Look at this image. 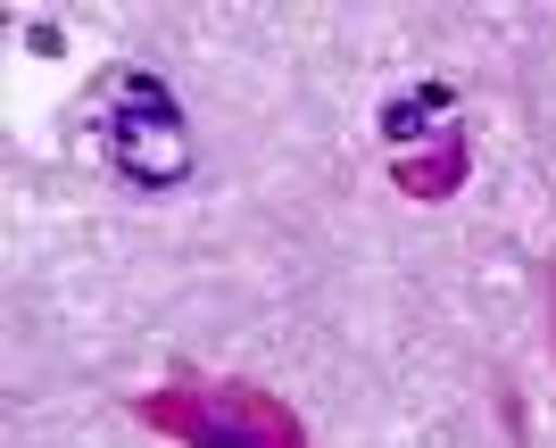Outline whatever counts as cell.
I'll return each mask as SVG.
<instances>
[{
  "label": "cell",
  "instance_id": "5",
  "mask_svg": "<svg viewBox=\"0 0 556 448\" xmlns=\"http://www.w3.org/2000/svg\"><path fill=\"white\" fill-rule=\"evenodd\" d=\"M548 349H556V266H548Z\"/></svg>",
  "mask_w": 556,
  "mask_h": 448
},
{
  "label": "cell",
  "instance_id": "2",
  "mask_svg": "<svg viewBox=\"0 0 556 448\" xmlns=\"http://www.w3.org/2000/svg\"><path fill=\"white\" fill-rule=\"evenodd\" d=\"M100 142L109 166L134 191H175L191 175V133H184V100L166 92L150 67H116L109 75V108H100Z\"/></svg>",
  "mask_w": 556,
  "mask_h": 448
},
{
  "label": "cell",
  "instance_id": "1",
  "mask_svg": "<svg viewBox=\"0 0 556 448\" xmlns=\"http://www.w3.org/2000/svg\"><path fill=\"white\" fill-rule=\"evenodd\" d=\"M125 415L175 448H316L300 407L250 374H191V366H175L159 391H134Z\"/></svg>",
  "mask_w": 556,
  "mask_h": 448
},
{
  "label": "cell",
  "instance_id": "3",
  "mask_svg": "<svg viewBox=\"0 0 556 448\" xmlns=\"http://www.w3.org/2000/svg\"><path fill=\"white\" fill-rule=\"evenodd\" d=\"M473 175V142H465V125H441V150L432 158H391V183L407 200H448V191Z\"/></svg>",
  "mask_w": 556,
  "mask_h": 448
},
{
  "label": "cell",
  "instance_id": "4",
  "mask_svg": "<svg viewBox=\"0 0 556 448\" xmlns=\"http://www.w3.org/2000/svg\"><path fill=\"white\" fill-rule=\"evenodd\" d=\"M448 108H457V92H448V84H407V92L382 108V133L407 150V142H424V133H432V117H448Z\"/></svg>",
  "mask_w": 556,
  "mask_h": 448
}]
</instances>
